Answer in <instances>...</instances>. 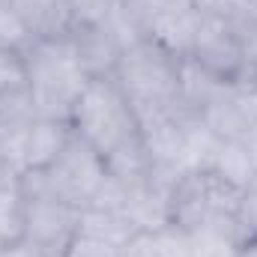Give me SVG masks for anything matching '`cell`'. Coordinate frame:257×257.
Instances as JSON below:
<instances>
[{
  "label": "cell",
  "mask_w": 257,
  "mask_h": 257,
  "mask_svg": "<svg viewBox=\"0 0 257 257\" xmlns=\"http://www.w3.org/2000/svg\"><path fill=\"white\" fill-rule=\"evenodd\" d=\"M114 81L128 99L138 126L180 111V57L150 39L123 48Z\"/></svg>",
  "instance_id": "cell-1"
},
{
  "label": "cell",
  "mask_w": 257,
  "mask_h": 257,
  "mask_svg": "<svg viewBox=\"0 0 257 257\" xmlns=\"http://www.w3.org/2000/svg\"><path fill=\"white\" fill-rule=\"evenodd\" d=\"M24 66H27V90H30L36 117L69 123L90 81L75 60L69 39L33 42L24 51Z\"/></svg>",
  "instance_id": "cell-2"
},
{
  "label": "cell",
  "mask_w": 257,
  "mask_h": 257,
  "mask_svg": "<svg viewBox=\"0 0 257 257\" xmlns=\"http://www.w3.org/2000/svg\"><path fill=\"white\" fill-rule=\"evenodd\" d=\"M105 177H108L105 159L84 138L72 135L63 156L51 168L24 171L18 177V186H21L24 197H48V200L69 203L75 209H87L93 194L105 183Z\"/></svg>",
  "instance_id": "cell-3"
},
{
  "label": "cell",
  "mask_w": 257,
  "mask_h": 257,
  "mask_svg": "<svg viewBox=\"0 0 257 257\" xmlns=\"http://www.w3.org/2000/svg\"><path fill=\"white\" fill-rule=\"evenodd\" d=\"M69 123L102 159L141 135L138 117L114 78H90Z\"/></svg>",
  "instance_id": "cell-4"
},
{
  "label": "cell",
  "mask_w": 257,
  "mask_h": 257,
  "mask_svg": "<svg viewBox=\"0 0 257 257\" xmlns=\"http://www.w3.org/2000/svg\"><path fill=\"white\" fill-rule=\"evenodd\" d=\"M242 192L227 189L206 171H186L174 180L171 194H168V221L189 230L200 224L203 218L215 212H230L236 215Z\"/></svg>",
  "instance_id": "cell-5"
},
{
  "label": "cell",
  "mask_w": 257,
  "mask_h": 257,
  "mask_svg": "<svg viewBox=\"0 0 257 257\" xmlns=\"http://www.w3.org/2000/svg\"><path fill=\"white\" fill-rule=\"evenodd\" d=\"M189 60H194L209 75H215L218 81H245L242 39H239L236 24L227 18L197 12Z\"/></svg>",
  "instance_id": "cell-6"
},
{
  "label": "cell",
  "mask_w": 257,
  "mask_h": 257,
  "mask_svg": "<svg viewBox=\"0 0 257 257\" xmlns=\"http://www.w3.org/2000/svg\"><path fill=\"white\" fill-rule=\"evenodd\" d=\"M200 120L221 141H242L257 126V81H227L218 87Z\"/></svg>",
  "instance_id": "cell-7"
},
{
  "label": "cell",
  "mask_w": 257,
  "mask_h": 257,
  "mask_svg": "<svg viewBox=\"0 0 257 257\" xmlns=\"http://www.w3.org/2000/svg\"><path fill=\"white\" fill-rule=\"evenodd\" d=\"M81 209L48 200V197H24V236L42 248L63 251L69 236L78 230Z\"/></svg>",
  "instance_id": "cell-8"
},
{
  "label": "cell",
  "mask_w": 257,
  "mask_h": 257,
  "mask_svg": "<svg viewBox=\"0 0 257 257\" xmlns=\"http://www.w3.org/2000/svg\"><path fill=\"white\" fill-rule=\"evenodd\" d=\"M66 39H69L75 60L87 78H114L123 45L105 21L102 24H75Z\"/></svg>",
  "instance_id": "cell-9"
},
{
  "label": "cell",
  "mask_w": 257,
  "mask_h": 257,
  "mask_svg": "<svg viewBox=\"0 0 257 257\" xmlns=\"http://www.w3.org/2000/svg\"><path fill=\"white\" fill-rule=\"evenodd\" d=\"M192 257H239L245 233L230 212H215L186 230Z\"/></svg>",
  "instance_id": "cell-10"
},
{
  "label": "cell",
  "mask_w": 257,
  "mask_h": 257,
  "mask_svg": "<svg viewBox=\"0 0 257 257\" xmlns=\"http://www.w3.org/2000/svg\"><path fill=\"white\" fill-rule=\"evenodd\" d=\"M9 3L36 42L66 39L75 27L69 0H9Z\"/></svg>",
  "instance_id": "cell-11"
},
{
  "label": "cell",
  "mask_w": 257,
  "mask_h": 257,
  "mask_svg": "<svg viewBox=\"0 0 257 257\" xmlns=\"http://www.w3.org/2000/svg\"><path fill=\"white\" fill-rule=\"evenodd\" d=\"M72 135H75L72 123H66V120H42V117H36L30 132H27V144H24V171L51 168L63 156Z\"/></svg>",
  "instance_id": "cell-12"
},
{
  "label": "cell",
  "mask_w": 257,
  "mask_h": 257,
  "mask_svg": "<svg viewBox=\"0 0 257 257\" xmlns=\"http://www.w3.org/2000/svg\"><path fill=\"white\" fill-rule=\"evenodd\" d=\"M203 171L212 174L218 183H224L233 192H245L257 174L254 162H251V156H248L242 141H218V147L209 156Z\"/></svg>",
  "instance_id": "cell-13"
},
{
  "label": "cell",
  "mask_w": 257,
  "mask_h": 257,
  "mask_svg": "<svg viewBox=\"0 0 257 257\" xmlns=\"http://www.w3.org/2000/svg\"><path fill=\"white\" fill-rule=\"evenodd\" d=\"M123 257H192L189 233L177 224H162L156 230H135L120 245Z\"/></svg>",
  "instance_id": "cell-14"
},
{
  "label": "cell",
  "mask_w": 257,
  "mask_h": 257,
  "mask_svg": "<svg viewBox=\"0 0 257 257\" xmlns=\"http://www.w3.org/2000/svg\"><path fill=\"white\" fill-rule=\"evenodd\" d=\"M105 168L111 177H117L120 183L126 186H138L144 180H150L153 174V162H150V153L144 147V138H132L128 144H123L120 150H114L108 159H105Z\"/></svg>",
  "instance_id": "cell-15"
},
{
  "label": "cell",
  "mask_w": 257,
  "mask_h": 257,
  "mask_svg": "<svg viewBox=\"0 0 257 257\" xmlns=\"http://www.w3.org/2000/svg\"><path fill=\"white\" fill-rule=\"evenodd\" d=\"M33 120H36V111H33V99L27 87L0 96V144L27 138Z\"/></svg>",
  "instance_id": "cell-16"
},
{
  "label": "cell",
  "mask_w": 257,
  "mask_h": 257,
  "mask_svg": "<svg viewBox=\"0 0 257 257\" xmlns=\"http://www.w3.org/2000/svg\"><path fill=\"white\" fill-rule=\"evenodd\" d=\"M78 230L84 233H93V236H102L114 245H123L128 236L138 230L132 221H128L123 212H108V209H81V218H78Z\"/></svg>",
  "instance_id": "cell-17"
},
{
  "label": "cell",
  "mask_w": 257,
  "mask_h": 257,
  "mask_svg": "<svg viewBox=\"0 0 257 257\" xmlns=\"http://www.w3.org/2000/svg\"><path fill=\"white\" fill-rule=\"evenodd\" d=\"M24 236V192L18 177L0 180V239L15 242Z\"/></svg>",
  "instance_id": "cell-18"
},
{
  "label": "cell",
  "mask_w": 257,
  "mask_h": 257,
  "mask_svg": "<svg viewBox=\"0 0 257 257\" xmlns=\"http://www.w3.org/2000/svg\"><path fill=\"white\" fill-rule=\"evenodd\" d=\"M33 42L36 39L30 36V30L18 18V12L12 9V3L9 0H0V48H9V51L24 54Z\"/></svg>",
  "instance_id": "cell-19"
},
{
  "label": "cell",
  "mask_w": 257,
  "mask_h": 257,
  "mask_svg": "<svg viewBox=\"0 0 257 257\" xmlns=\"http://www.w3.org/2000/svg\"><path fill=\"white\" fill-rule=\"evenodd\" d=\"M60 257H123V254H120V245H114V242H108L102 236L75 230L69 236V242L63 245Z\"/></svg>",
  "instance_id": "cell-20"
},
{
  "label": "cell",
  "mask_w": 257,
  "mask_h": 257,
  "mask_svg": "<svg viewBox=\"0 0 257 257\" xmlns=\"http://www.w3.org/2000/svg\"><path fill=\"white\" fill-rule=\"evenodd\" d=\"M27 87V66H24V54L0 48V96Z\"/></svg>",
  "instance_id": "cell-21"
},
{
  "label": "cell",
  "mask_w": 257,
  "mask_h": 257,
  "mask_svg": "<svg viewBox=\"0 0 257 257\" xmlns=\"http://www.w3.org/2000/svg\"><path fill=\"white\" fill-rule=\"evenodd\" d=\"M117 0H69L75 24H102Z\"/></svg>",
  "instance_id": "cell-22"
},
{
  "label": "cell",
  "mask_w": 257,
  "mask_h": 257,
  "mask_svg": "<svg viewBox=\"0 0 257 257\" xmlns=\"http://www.w3.org/2000/svg\"><path fill=\"white\" fill-rule=\"evenodd\" d=\"M192 3L200 15H218V18L233 21V18L245 15V9H248L251 0H192Z\"/></svg>",
  "instance_id": "cell-23"
},
{
  "label": "cell",
  "mask_w": 257,
  "mask_h": 257,
  "mask_svg": "<svg viewBox=\"0 0 257 257\" xmlns=\"http://www.w3.org/2000/svg\"><path fill=\"white\" fill-rule=\"evenodd\" d=\"M236 221H239L245 239L248 236H257V192L254 189H245L242 192L239 206H236Z\"/></svg>",
  "instance_id": "cell-24"
},
{
  "label": "cell",
  "mask_w": 257,
  "mask_h": 257,
  "mask_svg": "<svg viewBox=\"0 0 257 257\" xmlns=\"http://www.w3.org/2000/svg\"><path fill=\"white\" fill-rule=\"evenodd\" d=\"M0 257H60V251L42 248V245H36L33 239L21 236V239H15V242H6V245L0 248Z\"/></svg>",
  "instance_id": "cell-25"
},
{
  "label": "cell",
  "mask_w": 257,
  "mask_h": 257,
  "mask_svg": "<svg viewBox=\"0 0 257 257\" xmlns=\"http://www.w3.org/2000/svg\"><path fill=\"white\" fill-rule=\"evenodd\" d=\"M242 144H245V150H248V156H251V162H254V168H257V126H251L245 132Z\"/></svg>",
  "instance_id": "cell-26"
},
{
  "label": "cell",
  "mask_w": 257,
  "mask_h": 257,
  "mask_svg": "<svg viewBox=\"0 0 257 257\" xmlns=\"http://www.w3.org/2000/svg\"><path fill=\"white\" fill-rule=\"evenodd\" d=\"M239 257H257V236H248L239 248Z\"/></svg>",
  "instance_id": "cell-27"
},
{
  "label": "cell",
  "mask_w": 257,
  "mask_h": 257,
  "mask_svg": "<svg viewBox=\"0 0 257 257\" xmlns=\"http://www.w3.org/2000/svg\"><path fill=\"white\" fill-rule=\"evenodd\" d=\"M242 18L248 21V27L257 33V0H251V3H248V9H245V15H242Z\"/></svg>",
  "instance_id": "cell-28"
},
{
  "label": "cell",
  "mask_w": 257,
  "mask_h": 257,
  "mask_svg": "<svg viewBox=\"0 0 257 257\" xmlns=\"http://www.w3.org/2000/svg\"><path fill=\"white\" fill-rule=\"evenodd\" d=\"M6 177H15V174H12V171H9V168L0 162V180H6Z\"/></svg>",
  "instance_id": "cell-29"
},
{
  "label": "cell",
  "mask_w": 257,
  "mask_h": 257,
  "mask_svg": "<svg viewBox=\"0 0 257 257\" xmlns=\"http://www.w3.org/2000/svg\"><path fill=\"white\" fill-rule=\"evenodd\" d=\"M248 189H254V192H257V174H254V180H251V186H248Z\"/></svg>",
  "instance_id": "cell-30"
},
{
  "label": "cell",
  "mask_w": 257,
  "mask_h": 257,
  "mask_svg": "<svg viewBox=\"0 0 257 257\" xmlns=\"http://www.w3.org/2000/svg\"><path fill=\"white\" fill-rule=\"evenodd\" d=\"M3 245H6V242H3V239H0V248H3Z\"/></svg>",
  "instance_id": "cell-31"
}]
</instances>
